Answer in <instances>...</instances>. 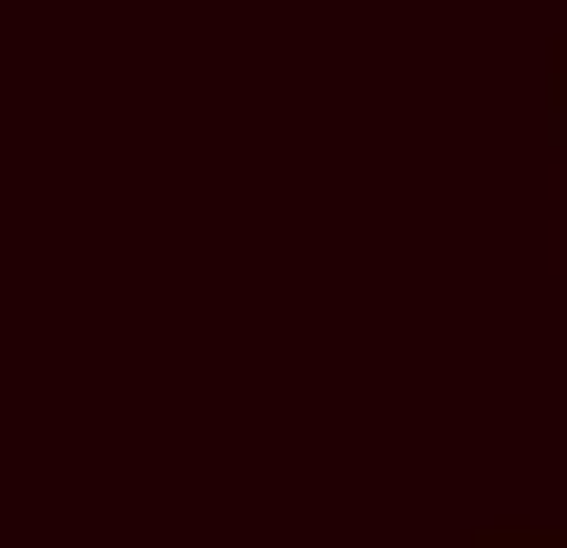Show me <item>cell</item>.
<instances>
[{"label": "cell", "mask_w": 567, "mask_h": 548, "mask_svg": "<svg viewBox=\"0 0 567 548\" xmlns=\"http://www.w3.org/2000/svg\"><path fill=\"white\" fill-rule=\"evenodd\" d=\"M513 548H567V530H513Z\"/></svg>", "instance_id": "1"}]
</instances>
